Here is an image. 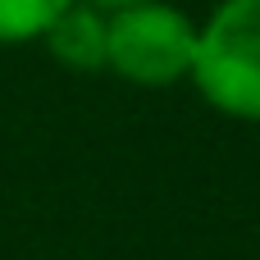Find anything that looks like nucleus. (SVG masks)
Listing matches in <instances>:
<instances>
[{
	"label": "nucleus",
	"instance_id": "obj_1",
	"mask_svg": "<svg viewBox=\"0 0 260 260\" xmlns=\"http://www.w3.org/2000/svg\"><path fill=\"white\" fill-rule=\"evenodd\" d=\"M192 82L210 110L260 123V0H219L197 23Z\"/></svg>",
	"mask_w": 260,
	"mask_h": 260
},
{
	"label": "nucleus",
	"instance_id": "obj_2",
	"mask_svg": "<svg viewBox=\"0 0 260 260\" xmlns=\"http://www.w3.org/2000/svg\"><path fill=\"white\" fill-rule=\"evenodd\" d=\"M197 23L165 0L114 9L105 23V69L133 87H174L192 78Z\"/></svg>",
	"mask_w": 260,
	"mask_h": 260
},
{
	"label": "nucleus",
	"instance_id": "obj_3",
	"mask_svg": "<svg viewBox=\"0 0 260 260\" xmlns=\"http://www.w3.org/2000/svg\"><path fill=\"white\" fill-rule=\"evenodd\" d=\"M105 23L110 14L87 5V0H69L55 23L41 32L46 50L55 64H64L69 73H101L105 69Z\"/></svg>",
	"mask_w": 260,
	"mask_h": 260
},
{
	"label": "nucleus",
	"instance_id": "obj_4",
	"mask_svg": "<svg viewBox=\"0 0 260 260\" xmlns=\"http://www.w3.org/2000/svg\"><path fill=\"white\" fill-rule=\"evenodd\" d=\"M64 5L69 0H0V46L41 41V32L55 23Z\"/></svg>",
	"mask_w": 260,
	"mask_h": 260
},
{
	"label": "nucleus",
	"instance_id": "obj_5",
	"mask_svg": "<svg viewBox=\"0 0 260 260\" xmlns=\"http://www.w3.org/2000/svg\"><path fill=\"white\" fill-rule=\"evenodd\" d=\"M87 5H96V9H105V14H114V9H128V5H142V0H87Z\"/></svg>",
	"mask_w": 260,
	"mask_h": 260
}]
</instances>
